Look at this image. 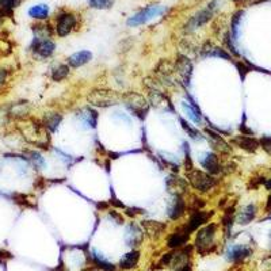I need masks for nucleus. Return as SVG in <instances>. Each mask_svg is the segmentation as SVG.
<instances>
[{
	"label": "nucleus",
	"mask_w": 271,
	"mask_h": 271,
	"mask_svg": "<svg viewBox=\"0 0 271 271\" xmlns=\"http://www.w3.org/2000/svg\"><path fill=\"white\" fill-rule=\"evenodd\" d=\"M217 229V224L212 222V224L202 226L201 229L198 230L197 236H195V243H194V247H195L198 254L206 256L217 248V244H216Z\"/></svg>",
	"instance_id": "nucleus-1"
},
{
	"label": "nucleus",
	"mask_w": 271,
	"mask_h": 271,
	"mask_svg": "<svg viewBox=\"0 0 271 271\" xmlns=\"http://www.w3.org/2000/svg\"><path fill=\"white\" fill-rule=\"evenodd\" d=\"M48 131L49 130L44 126V123L34 121L33 119L30 123H26L25 129L22 130V133H23V137H25L29 143H31V144L36 145V147L46 149L50 143Z\"/></svg>",
	"instance_id": "nucleus-2"
},
{
	"label": "nucleus",
	"mask_w": 271,
	"mask_h": 271,
	"mask_svg": "<svg viewBox=\"0 0 271 271\" xmlns=\"http://www.w3.org/2000/svg\"><path fill=\"white\" fill-rule=\"evenodd\" d=\"M187 182H189L194 190L198 193H209L214 186L217 185V181L214 179L209 173H204L201 170L193 168L187 171Z\"/></svg>",
	"instance_id": "nucleus-3"
},
{
	"label": "nucleus",
	"mask_w": 271,
	"mask_h": 271,
	"mask_svg": "<svg viewBox=\"0 0 271 271\" xmlns=\"http://www.w3.org/2000/svg\"><path fill=\"white\" fill-rule=\"evenodd\" d=\"M167 11V7L163 5H149L148 7H145L141 11H139L134 15H131L129 19H127V26L129 27H139L141 25H145L148 23L149 21H152L153 18L160 17L163 14Z\"/></svg>",
	"instance_id": "nucleus-4"
},
{
	"label": "nucleus",
	"mask_w": 271,
	"mask_h": 271,
	"mask_svg": "<svg viewBox=\"0 0 271 271\" xmlns=\"http://www.w3.org/2000/svg\"><path fill=\"white\" fill-rule=\"evenodd\" d=\"M216 5H217V2L214 0V2H212V3H209V5L206 6L205 9L199 10L197 14H194L193 17L190 18L189 21H187V23H186V31H187V33H191L194 30H197L199 29V27H202V26H205L214 15Z\"/></svg>",
	"instance_id": "nucleus-5"
},
{
	"label": "nucleus",
	"mask_w": 271,
	"mask_h": 271,
	"mask_svg": "<svg viewBox=\"0 0 271 271\" xmlns=\"http://www.w3.org/2000/svg\"><path fill=\"white\" fill-rule=\"evenodd\" d=\"M123 102L129 107V110L136 114L140 118H145V115L148 113V103L144 99V96H141L139 94H134V92H129V94L123 95Z\"/></svg>",
	"instance_id": "nucleus-6"
},
{
	"label": "nucleus",
	"mask_w": 271,
	"mask_h": 271,
	"mask_svg": "<svg viewBox=\"0 0 271 271\" xmlns=\"http://www.w3.org/2000/svg\"><path fill=\"white\" fill-rule=\"evenodd\" d=\"M87 100L91 105H94V106L109 107L113 106V105H117L118 95L111 90H95L87 96Z\"/></svg>",
	"instance_id": "nucleus-7"
},
{
	"label": "nucleus",
	"mask_w": 271,
	"mask_h": 271,
	"mask_svg": "<svg viewBox=\"0 0 271 271\" xmlns=\"http://www.w3.org/2000/svg\"><path fill=\"white\" fill-rule=\"evenodd\" d=\"M213 216V212H205V210H195V212H191L190 213V218L189 221L185 224L186 230L189 232L190 234L197 232L199 228L205 226L209 221V218Z\"/></svg>",
	"instance_id": "nucleus-8"
},
{
	"label": "nucleus",
	"mask_w": 271,
	"mask_h": 271,
	"mask_svg": "<svg viewBox=\"0 0 271 271\" xmlns=\"http://www.w3.org/2000/svg\"><path fill=\"white\" fill-rule=\"evenodd\" d=\"M76 23H78V19L75 17V14L62 13L56 19V31L60 37H65L72 33V30L76 27Z\"/></svg>",
	"instance_id": "nucleus-9"
},
{
	"label": "nucleus",
	"mask_w": 271,
	"mask_h": 271,
	"mask_svg": "<svg viewBox=\"0 0 271 271\" xmlns=\"http://www.w3.org/2000/svg\"><path fill=\"white\" fill-rule=\"evenodd\" d=\"M252 255V250L248 246L244 244H233V246L228 247L226 250V259L233 264H240L246 260L248 256Z\"/></svg>",
	"instance_id": "nucleus-10"
},
{
	"label": "nucleus",
	"mask_w": 271,
	"mask_h": 271,
	"mask_svg": "<svg viewBox=\"0 0 271 271\" xmlns=\"http://www.w3.org/2000/svg\"><path fill=\"white\" fill-rule=\"evenodd\" d=\"M190 239V233L186 230L185 225L178 226L177 229L174 230L173 233L170 234L167 238V247L171 248V250H178V248H182L187 244Z\"/></svg>",
	"instance_id": "nucleus-11"
},
{
	"label": "nucleus",
	"mask_w": 271,
	"mask_h": 271,
	"mask_svg": "<svg viewBox=\"0 0 271 271\" xmlns=\"http://www.w3.org/2000/svg\"><path fill=\"white\" fill-rule=\"evenodd\" d=\"M232 144L236 145L238 148L243 149V151H246V152L248 153H255L260 148V143H259L258 139L247 134L234 136L233 139H232Z\"/></svg>",
	"instance_id": "nucleus-12"
},
{
	"label": "nucleus",
	"mask_w": 271,
	"mask_h": 271,
	"mask_svg": "<svg viewBox=\"0 0 271 271\" xmlns=\"http://www.w3.org/2000/svg\"><path fill=\"white\" fill-rule=\"evenodd\" d=\"M31 48H33V52L37 54V56H40V57L42 58H48L54 53L56 45H54V42L52 41V40H49V38L37 37L34 40Z\"/></svg>",
	"instance_id": "nucleus-13"
},
{
	"label": "nucleus",
	"mask_w": 271,
	"mask_h": 271,
	"mask_svg": "<svg viewBox=\"0 0 271 271\" xmlns=\"http://www.w3.org/2000/svg\"><path fill=\"white\" fill-rule=\"evenodd\" d=\"M201 165L210 174V175H218L224 171V165L220 161V157L216 153H205L201 159Z\"/></svg>",
	"instance_id": "nucleus-14"
},
{
	"label": "nucleus",
	"mask_w": 271,
	"mask_h": 271,
	"mask_svg": "<svg viewBox=\"0 0 271 271\" xmlns=\"http://www.w3.org/2000/svg\"><path fill=\"white\" fill-rule=\"evenodd\" d=\"M186 210H187V204L183 199V197H179V195H174L173 201L170 202L168 206V217L173 220V221H178L179 218H182L186 214Z\"/></svg>",
	"instance_id": "nucleus-15"
},
{
	"label": "nucleus",
	"mask_w": 271,
	"mask_h": 271,
	"mask_svg": "<svg viewBox=\"0 0 271 271\" xmlns=\"http://www.w3.org/2000/svg\"><path fill=\"white\" fill-rule=\"evenodd\" d=\"M167 187H168V191L173 195L183 197L187 193V181L177 175V174H171L168 179H167Z\"/></svg>",
	"instance_id": "nucleus-16"
},
{
	"label": "nucleus",
	"mask_w": 271,
	"mask_h": 271,
	"mask_svg": "<svg viewBox=\"0 0 271 271\" xmlns=\"http://www.w3.org/2000/svg\"><path fill=\"white\" fill-rule=\"evenodd\" d=\"M141 226H143L145 234H147L148 238L155 239V240L161 238V236L164 234L165 229H167V224H164V222L149 221V220L141 222Z\"/></svg>",
	"instance_id": "nucleus-17"
},
{
	"label": "nucleus",
	"mask_w": 271,
	"mask_h": 271,
	"mask_svg": "<svg viewBox=\"0 0 271 271\" xmlns=\"http://www.w3.org/2000/svg\"><path fill=\"white\" fill-rule=\"evenodd\" d=\"M206 134H208V140L210 141L214 151H217L220 155H229L232 152L229 144L222 139L221 136H218L217 133H214L212 130H206Z\"/></svg>",
	"instance_id": "nucleus-18"
},
{
	"label": "nucleus",
	"mask_w": 271,
	"mask_h": 271,
	"mask_svg": "<svg viewBox=\"0 0 271 271\" xmlns=\"http://www.w3.org/2000/svg\"><path fill=\"white\" fill-rule=\"evenodd\" d=\"M139 260H140V251L133 250L130 252H127L126 255H123V258L119 260V268L123 271L133 270L139 264Z\"/></svg>",
	"instance_id": "nucleus-19"
},
{
	"label": "nucleus",
	"mask_w": 271,
	"mask_h": 271,
	"mask_svg": "<svg viewBox=\"0 0 271 271\" xmlns=\"http://www.w3.org/2000/svg\"><path fill=\"white\" fill-rule=\"evenodd\" d=\"M256 213H258L256 205L250 204V205L244 206V208L236 214V222L240 224V225H247V224H250V222L256 217Z\"/></svg>",
	"instance_id": "nucleus-20"
},
{
	"label": "nucleus",
	"mask_w": 271,
	"mask_h": 271,
	"mask_svg": "<svg viewBox=\"0 0 271 271\" xmlns=\"http://www.w3.org/2000/svg\"><path fill=\"white\" fill-rule=\"evenodd\" d=\"M175 70L178 71V74L181 75V78L185 80V83L190 82V78L193 74V66H191V62L189 61V58L179 56L177 64H175Z\"/></svg>",
	"instance_id": "nucleus-21"
},
{
	"label": "nucleus",
	"mask_w": 271,
	"mask_h": 271,
	"mask_svg": "<svg viewBox=\"0 0 271 271\" xmlns=\"http://www.w3.org/2000/svg\"><path fill=\"white\" fill-rule=\"evenodd\" d=\"M91 58H92V53L90 50H80L68 57V65L72 68H79V66L86 65L87 62H90Z\"/></svg>",
	"instance_id": "nucleus-22"
},
{
	"label": "nucleus",
	"mask_w": 271,
	"mask_h": 271,
	"mask_svg": "<svg viewBox=\"0 0 271 271\" xmlns=\"http://www.w3.org/2000/svg\"><path fill=\"white\" fill-rule=\"evenodd\" d=\"M234 221H236V209H234V205H232L229 208H226V210L224 212L221 217V226L222 229H224L225 236H229L230 234Z\"/></svg>",
	"instance_id": "nucleus-23"
},
{
	"label": "nucleus",
	"mask_w": 271,
	"mask_h": 271,
	"mask_svg": "<svg viewBox=\"0 0 271 271\" xmlns=\"http://www.w3.org/2000/svg\"><path fill=\"white\" fill-rule=\"evenodd\" d=\"M143 238H144V233L141 232V229L134 224H130L129 228L126 230V243L127 246L130 247H136V246H140V243L143 242Z\"/></svg>",
	"instance_id": "nucleus-24"
},
{
	"label": "nucleus",
	"mask_w": 271,
	"mask_h": 271,
	"mask_svg": "<svg viewBox=\"0 0 271 271\" xmlns=\"http://www.w3.org/2000/svg\"><path fill=\"white\" fill-rule=\"evenodd\" d=\"M182 107H183V110L186 111V114L189 117L194 123H197V125H201L202 123V114L199 109H198L194 102H189V100H183L182 102Z\"/></svg>",
	"instance_id": "nucleus-25"
},
{
	"label": "nucleus",
	"mask_w": 271,
	"mask_h": 271,
	"mask_svg": "<svg viewBox=\"0 0 271 271\" xmlns=\"http://www.w3.org/2000/svg\"><path fill=\"white\" fill-rule=\"evenodd\" d=\"M61 114H58V113H46V114L44 115L42 123H44V126H45L48 130L54 131L57 130L58 125L61 123Z\"/></svg>",
	"instance_id": "nucleus-26"
},
{
	"label": "nucleus",
	"mask_w": 271,
	"mask_h": 271,
	"mask_svg": "<svg viewBox=\"0 0 271 271\" xmlns=\"http://www.w3.org/2000/svg\"><path fill=\"white\" fill-rule=\"evenodd\" d=\"M30 111V106L27 102H21V103H15L11 110H10V115L14 117L17 119H26L27 114Z\"/></svg>",
	"instance_id": "nucleus-27"
},
{
	"label": "nucleus",
	"mask_w": 271,
	"mask_h": 271,
	"mask_svg": "<svg viewBox=\"0 0 271 271\" xmlns=\"http://www.w3.org/2000/svg\"><path fill=\"white\" fill-rule=\"evenodd\" d=\"M29 15L31 18H34V19H40V21L46 19L48 15H49V7L46 5L33 6V7L29 10Z\"/></svg>",
	"instance_id": "nucleus-28"
},
{
	"label": "nucleus",
	"mask_w": 271,
	"mask_h": 271,
	"mask_svg": "<svg viewBox=\"0 0 271 271\" xmlns=\"http://www.w3.org/2000/svg\"><path fill=\"white\" fill-rule=\"evenodd\" d=\"M19 5V0H0V15L11 17L14 9Z\"/></svg>",
	"instance_id": "nucleus-29"
},
{
	"label": "nucleus",
	"mask_w": 271,
	"mask_h": 271,
	"mask_svg": "<svg viewBox=\"0 0 271 271\" xmlns=\"http://www.w3.org/2000/svg\"><path fill=\"white\" fill-rule=\"evenodd\" d=\"M68 75H70V66L61 64V65H58L57 68H54L53 70V72H52V79H53L54 82H61Z\"/></svg>",
	"instance_id": "nucleus-30"
},
{
	"label": "nucleus",
	"mask_w": 271,
	"mask_h": 271,
	"mask_svg": "<svg viewBox=\"0 0 271 271\" xmlns=\"http://www.w3.org/2000/svg\"><path fill=\"white\" fill-rule=\"evenodd\" d=\"M94 256H92V260H94V266L99 267V268H102V270L105 271H114L115 267L113 266V264H110V263L107 262V260H105V259L100 256L99 254H96V251H94Z\"/></svg>",
	"instance_id": "nucleus-31"
},
{
	"label": "nucleus",
	"mask_w": 271,
	"mask_h": 271,
	"mask_svg": "<svg viewBox=\"0 0 271 271\" xmlns=\"http://www.w3.org/2000/svg\"><path fill=\"white\" fill-rule=\"evenodd\" d=\"M88 3L92 9L107 10L111 9L114 5V0H88Z\"/></svg>",
	"instance_id": "nucleus-32"
},
{
	"label": "nucleus",
	"mask_w": 271,
	"mask_h": 271,
	"mask_svg": "<svg viewBox=\"0 0 271 271\" xmlns=\"http://www.w3.org/2000/svg\"><path fill=\"white\" fill-rule=\"evenodd\" d=\"M204 206H205V201L202 198H198L197 195H193L190 198L187 210H189V213H191V212H195V210H201Z\"/></svg>",
	"instance_id": "nucleus-33"
},
{
	"label": "nucleus",
	"mask_w": 271,
	"mask_h": 271,
	"mask_svg": "<svg viewBox=\"0 0 271 271\" xmlns=\"http://www.w3.org/2000/svg\"><path fill=\"white\" fill-rule=\"evenodd\" d=\"M181 123L182 126H183V129H185L186 131H187V134L191 137V139H201V134H199V131L197 130V129H194V127H191L189 125V123L186 122L185 119H181Z\"/></svg>",
	"instance_id": "nucleus-34"
},
{
	"label": "nucleus",
	"mask_w": 271,
	"mask_h": 271,
	"mask_svg": "<svg viewBox=\"0 0 271 271\" xmlns=\"http://www.w3.org/2000/svg\"><path fill=\"white\" fill-rule=\"evenodd\" d=\"M259 143H260V147L264 149V152L271 155V136H263Z\"/></svg>",
	"instance_id": "nucleus-35"
},
{
	"label": "nucleus",
	"mask_w": 271,
	"mask_h": 271,
	"mask_svg": "<svg viewBox=\"0 0 271 271\" xmlns=\"http://www.w3.org/2000/svg\"><path fill=\"white\" fill-rule=\"evenodd\" d=\"M125 213H126L127 216H130V217H136L137 214L143 213V210L137 209V208H126V212H125Z\"/></svg>",
	"instance_id": "nucleus-36"
},
{
	"label": "nucleus",
	"mask_w": 271,
	"mask_h": 271,
	"mask_svg": "<svg viewBox=\"0 0 271 271\" xmlns=\"http://www.w3.org/2000/svg\"><path fill=\"white\" fill-rule=\"evenodd\" d=\"M31 156H33L31 159H33L34 164H36V165H44V159H42V157L40 156V155H37V153H33Z\"/></svg>",
	"instance_id": "nucleus-37"
},
{
	"label": "nucleus",
	"mask_w": 271,
	"mask_h": 271,
	"mask_svg": "<svg viewBox=\"0 0 271 271\" xmlns=\"http://www.w3.org/2000/svg\"><path fill=\"white\" fill-rule=\"evenodd\" d=\"M175 271H193V263H189V264H185V266L179 267V268Z\"/></svg>",
	"instance_id": "nucleus-38"
},
{
	"label": "nucleus",
	"mask_w": 271,
	"mask_h": 271,
	"mask_svg": "<svg viewBox=\"0 0 271 271\" xmlns=\"http://www.w3.org/2000/svg\"><path fill=\"white\" fill-rule=\"evenodd\" d=\"M6 78H7V72L5 70H0V86L6 82Z\"/></svg>",
	"instance_id": "nucleus-39"
},
{
	"label": "nucleus",
	"mask_w": 271,
	"mask_h": 271,
	"mask_svg": "<svg viewBox=\"0 0 271 271\" xmlns=\"http://www.w3.org/2000/svg\"><path fill=\"white\" fill-rule=\"evenodd\" d=\"M83 271H105V270H102V268H99V267H96V266H92V267H88V268H86V270H83Z\"/></svg>",
	"instance_id": "nucleus-40"
},
{
	"label": "nucleus",
	"mask_w": 271,
	"mask_h": 271,
	"mask_svg": "<svg viewBox=\"0 0 271 271\" xmlns=\"http://www.w3.org/2000/svg\"><path fill=\"white\" fill-rule=\"evenodd\" d=\"M54 271H68V270H66L65 266H64L62 263H60V266L56 267V268H54Z\"/></svg>",
	"instance_id": "nucleus-41"
},
{
	"label": "nucleus",
	"mask_w": 271,
	"mask_h": 271,
	"mask_svg": "<svg viewBox=\"0 0 271 271\" xmlns=\"http://www.w3.org/2000/svg\"><path fill=\"white\" fill-rule=\"evenodd\" d=\"M264 187H266L267 190H271V178L270 179H266V182H264Z\"/></svg>",
	"instance_id": "nucleus-42"
},
{
	"label": "nucleus",
	"mask_w": 271,
	"mask_h": 271,
	"mask_svg": "<svg viewBox=\"0 0 271 271\" xmlns=\"http://www.w3.org/2000/svg\"><path fill=\"white\" fill-rule=\"evenodd\" d=\"M266 210H271V195H270V197H268V201H267Z\"/></svg>",
	"instance_id": "nucleus-43"
},
{
	"label": "nucleus",
	"mask_w": 271,
	"mask_h": 271,
	"mask_svg": "<svg viewBox=\"0 0 271 271\" xmlns=\"http://www.w3.org/2000/svg\"><path fill=\"white\" fill-rule=\"evenodd\" d=\"M228 271H239V268H233V270H228Z\"/></svg>",
	"instance_id": "nucleus-44"
},
{
	"label": "nucleus",
	"mask_w": 271,
	"mask_h": 271,
	"mask_svg": "<svg viewBox=\"0 0 271 271\" xmlns=\"http://www.w3.org/2000/svg\"><path fill=\"white\" fill-rule=\"evenodd\" d=\"M234 2H246V0H234Z\"/></svg>",
	"instance_id": "nucleus-45"
}]
</instances>
